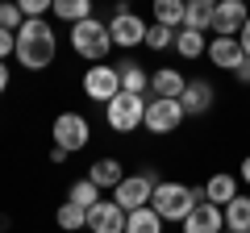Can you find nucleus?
I'll use <instances>...</instances> for the list:
<instances>
[{
    "mask_svg": "<svg viewBox=\"0 0 250 233\" xmlns=\"http://www.w3.org/2000/svg\"><path fill=\"white\" fill-rule=\"evenodd\" d=\"M92 9H96V0H54V17L75 25V21H88Z\"/></svg>",
    "mask_w": 250,
    "mask_h": 233,
    "instance_id": "nucleus-24",
    "label": "nucleus"
},
{
    "mask_svg": "<svg viewBox=\"0 0 250 233\" xmlns=\"http://www.w3.org/2000/svg\"><path fill=\"white\" fill-rule=\"evenodd\" d=\"M50 162H67V150L62 146H50Z\"/></svg>",
    "mask_w": 250,
    "mask_h": 233,
    "instance_id": "nucleus-33",
    "label": "nucleus"
},
{
    "mask_svg": "<svg viewBox=\"0 0 250 233\" xmlns=\"http://www.w3.org/2000/svg\"><path fill=\"white\" fill-rule=\"evenodd\" d=\"M125 208L117 200H100L88 208V233H125Z\"/></svg>",
    "mask_w": 250,
    "mask_h": 233,
    "instance_id": "nucleus-11",
    "label": "nucleus"
},
{
    "mask_svg": "<svg viewBox=\"0 0 250 233\" xmlns=\"http://www.w3.org/2000/svg\"><path fill=\"white\" fill-rule=\"evenodd\" d=\"M146 50H154V54H163V50H171L175 46V29H167V25H154L150 21V29H146Z\"/></svg>",
    "mask_w": 250,
    "mask_h": 233,
    "instance_id": "nucleus-27",
    "label": "nucleus"
},
{
    "mask_svg": "<svg viewBox=\"0 0 250 233\" xmlns=\"http://www.w3.org/2000/svg\"><path fill=\"white\" fill-rule=\"evenodd\" d=\"M205 4H221V0H205Z\"/></svg>",
    "mask_w": 250,
    "mask_h": 233,
    "instance_id": "nucleus-37",
    "label": "nucleus"
},
{
    "mask_svg": "<svg viewBox=\"0 0 250 233\" xmlns=\"http://www.w3.org/2000/svg\"><path fill=\"white\" fill-rule=\"evenodd\" d=\"M50 134H54V146H62L67 154H80L83 146L92 142V125H88L83 113H59L54 125H50Z\"/></svg>",
    "mask_w": 250,
    "mask_h": 233,
    "instance_id": "nucleus-5",
    "label": "nucleus"
},
{
    "mask_svg": "<svg viewBox=\"0 0 250 233\" xmlns=\"http://www.w3.org/2000/svg\"><path fill=\"white\" fill-rule=\"evenodd\" d=\"M188 88L184 71L179 67H159V71H150V96H163V100H179Z\"/></svg>",
    "mask_w": 250,
    "mask_h": 233,
    "instance_id": "nucleus-14",
    "label": "nucleus"
},
{
    "mask_svg": "<svg viewBox=\"0 0 250 233\" xmlns=\"http://www.w3.org/2000/svg\"><path fill=\"white\" fill-rule=\"evenodd\" d=\"M229 75H233V79H238V83H250V54H242V63L233 67Z\"/></svg>",
    "mask_w": 250,
    "mask_h": 233,
    "instance_id": "nucleus-31",
    "label": "nucleus"
},
{
    "mask_svg": "<svg viewBox=\"0 0 250 233\" xmlns=\"http://www.w3.org/2000/svg\"><path fill=\"white\" fill-rule=\"evenodd\" d=\"M17 50V34H9V29H0V63L9 58V54Z\"/></svg>",
    "mask_w": 250,
    "mask_h": 233,
    "instance_id": "nucleus-30",
    "label": "nucleus"
},
{
    "mask_svg": "<svg viewBox=\"0 0 250 233\" xmlns=\"http://www.w3.org/2000/svg\"><path fill=\"white\" fill-rule=\"evenodd\" d=\"M213 100H217V92H213V83H208V79H188L179 104H184L188 116H205L208 108H213Z\"/></svg>",
    "mask_w": 250,
    "mask_h": 233,
    "instance_id": "nucleus-13",
    "label": "nucleus"
},
{
    "mask_svg": "<svg viewBox=\"0 0 250 233\" xmlns=\"http://www.w3.org/2000/svg\"><path fill=\"white\" fill-rule=\"evenodd\" d=\"M54 54H59V34L50 29V21L46 17H25V25L17 29V50H13V58L25 71H46L54 63Z\"/></svg>",
    "mask_w": 250,
    "mask_h": 233,
    "instance_id": "nucleus-1",
    "label": "nucleus"
},
{
    "mask_svg": "<svg viewBox=\"0 0 250 233\" xmlns=\"http://www.w3.org/2000/svg\"><path fill=\"white\" fill-rule=\"evenodd\" d=\"M142 116H146V100L134 96V92H117L104 104V121H108L113 134H134V129H142Z\"/></svg>",
    "mask_w": 250,
    "mask_h": 233,
    "instance_id": "nucleus-4",
    "label": "nucleus"
},
{
    "mask_svg": "<svg viewBox=\"0 0 250 233\" xmlns=\"http://www.w3.org/2000/svg\"><path fill=\"white\" fill-rule=\"evenodd\" d=\"M67 200H75V204L92 208V204H100L104 196H100V188H96V183L88 179V175H83V179H75V183H71V192H67Z\"/></svg>",
    "mask_w": 250,
    "mask_h": 233,
    "instance_id": "nucleus-26",
    "label": "nucleus"
},
{
    "mask_svg": "<svg viewBox=\"0 0 250 233\" xmlns=\"http://www.w3.org/2000/svg\"><path fill=\"white\" fill-rule=\"evenodd\" d=\"M179 229H184V233H221V229H225V208H217V204H196Z\"/></svg>",
    "mask_w": 250,
    "mask_h": 233,
    "instance_id": "nucleus-12",
    "label": "nucleus"
},
{
    "mask_svg": "<svg viewBox=\"0 0 250 233\" xmlns=\"http://www.w3.org/2000/svg\"><path fill=\"white\" fill-rule=\"evenodd\" d=\"M221 233H233V229H221Z\"/></svg>",
    "mask_w": 250,
    "mask_h": 233,
    "instance_id": "nucleus-38",
    "label": "nucleus"
},
{
    "mask_svg": "<svg viewBox=\"0 0 250 233\" xmlns=\"http://www.w3.org/2000/svg\"><path fill=\"white\" fill-rule=\"evenodd\" d=\"M154 188H159V183H150L142 171H138V175H125V179L113 188V200L125 208V213H134V208H146V204H150Z\"/></svg>",
    "mask_w": 250,
    "mask_h": 233,
    "instance_id": "nucleus-10",
    "label": "nucleus"
},
{
    "mask_svg": "<svg viewBox=\"0 0 250 233\" xmlns=\"http://www.w3.org/2000/svg\"><path fill=\"white\" fill-rule=\"evenodd\" d=\"M17 9L25 17H46V13H54V0H17Z\"/></svg>",
    "mask_w": 250,
    "mask_h": 233,
    "instance_id": "nucleus-29",
    "label": "nucleus"
},
{
    "mask_svg": "<svg viewBox=\"0 0 250 233\" xmlns=\"http://www.w3.org/2000/svg\"><path fill=\"white\" fill-rule=\"evenodd\" d=\"M117 71H121V92H134V96H146L150 92V71H142L134 58H121Z\"/></svg>",
    "mask_w": 250,
    "mask_h": 233,
    "instance_id": "nucleus-17",
    "label": "nucleus"
},
{
    "mask_svg": "<svg viewBox=\"0 0 250 233\" xmlns=\"http://www.w3.org/2000/svg\"><path fill=\"white\" fill-rule=\"evenodd\" d=\"M246 21H250L246 0H221V4H213V34L217 38H238Z\"/></svg>",
    "mask_w": 250,
    "mask_h": 233,
    "instance_id": "nucleus-9",
    "label": "nucleus"
},
{
    "mask_svg": "<svg viewBox=\"0 0 250 233\" xmlns=\"http://www.w3.org/2000/svg\"><path fill=\"white\" fill-rule=\"evenodd\" d=\"M246 233H250V229H246Z\"/></svg>",
    "mask_w": 250,
    "mask_h": 233,
    "instance_id": "nucleus-40",
    "label": "nucleus"
},
{
    "mask_svg": "<svg viewBox=\"0 0 250 233\" xmlns=\"http://www.w3.org/2000/svg\"><path fill=\"white\" fill-rule=\"evenodd\" d=\"M163 225H167V221H163L150 204H146V208H134V213L125 216V233H163Z\"/></svg>",
    "mask_w": 250,
    "mask_h": 233,
    "instance_id": "nucleus-22",
    "label": "nucleus"
},
{
    "mask_svg": "<svg viewBox=\"0 0 250 233\" xmlns=\"http://www.w3.org/2000/svg\"><path fill=\"white\" fill-rule=\"evenodd\" d=\"M184 9H188V0H150L154 25H167V29H179V25H184Z\"/></svg>",
    "mask_w": 250,
    "mask_h": 233,
    "instance_id": "nucleus-18",
    "label": "nucleus"
},
{
    "mask_svg": "<svg viewBox=\"0 0 250 233\" xmlns=\"http://www.w3.org/2000/svg\"><path fill=\"white\" fill-rule=\"evenodd\" d=\"M242 183H246V188H250V154H246V158H242Z\"/></svg>",
    "mask_w": 250,
    "mask_h": 233,
    "instance_id": "nucleus-35",
    "label": "nucleus"
},
{
    "mask_svg": "<svg viewBox=\"0 0 250 233\" xmlns=\"http://www.w3.org/2000/svg\"><path fill=\"white\" fill-rule=\"evenodd\" d=\"M88 179L104 192V188H117V183L125 179V171H121V162H117V158H96L88 167Z\"/></svg>",
    "mask_w": 250,
    "mask_h": 233,
    "instance_id": "nucleus-19",
    "label": "nucleus"
},
{
    "mask_svg": "<svg viewBox=\"0 0 250 233\" xmlns=\"http://www.w3.org/2000/svg\"><path fill=\"white\" fill-rule=\"evenodd\" d=\"M80 88H83V96H88V100L108 104V100L121 92V71H117V63H96V67H88V71H83Z\"/></svg>",
    "mask_w": 250,
    "mask_h": 233,
    "instance_id": "nucleus-7",
    "label": "nucleus"
},
{
    "mask_svg": "<svg viewBox=\"0 0 250 233\" xmlns=\"http://www.w3.org/2000/svg\"><path fill=\"white\" fill-rule=\"evenodd\" d=\"M205 54H208V63H213V67L233 71V67L242 63V42H238V38H213Z\"/></svg>",
    "mask_w": 250,
    "mask_h": 233,
    "instance_id": "nucleus-15",
    "label": "nucleus"
},
{
    "mask_svg": "<svg viewBox=\"0 0 250 233\" xmlns=\"http://www.w3.org/2000/svg\"><path fill=\"white\" fill-rule=\"evenodd\" d=\"M225 229H233V233H246L250 229V196H233L229 204H225Z\"/></svg>",
    "mask_w": 250,
    "mask_h": 233,
    "instance_id": "nucleus-23",
    "label": "nucleus"
},
{
    "mask_svg": "<svg viewBox=\"0 0 250 233\" xmlns=\"http://www.w3.org/2000/svg\"><path fill=\"white\" fill-rule=\"evenodd\" d=\"M150 208L163 216V221L184 225L188 213L196 208V196H192V188H188V183H179V179H163L159 188H154V196H150Z\"/></svg>",
    "mask_w": 250,
    "mask_h": 233,
    "instance_id": "nucleus-3",
    "label": "nucleus"
},
{
    "mask_svg": "<svg viewBox=\"0 0 250 233\" xmlns=\"http://www.w3.org/2000/svg\"><path fill=\"white\" fill-rule=\"evenodd\" d=\"M233 196H238V179H233L229 171H217L213 179L205 183V200H208V204H217V208H225Z\"/></svg>",
    "mask_w": 250,
    "mask_h": 233,
    "instance_id": "nucleus-16",
    "label": "nucleus"
},
{
    "mask_svg": "<svg viewBox=\"0 0 250 233\" xmlns=\"http://www.w3.org/2000/svg\"><path fill=\"white\" fill-rule=\"evenodd\" d=\"M54 221H59L62 233H80V229H88V208L75 204V200H62L59 213H54Z\"/></svg>",
    "mask_w": 250,
    "mask_h": 233,
    "instance_id": "nucleus-20",
    "label": "nucleus"
},
{
    "mask_svg": "<svg viewBox=\"0 0 250 233\" xmlns=\"http://www.w3.org/2000/svg\"><path fill=\"white\" fill-rule=\"evenodd\" d=\"M71 50L88 63H104L108 50H113V34H108V21L88 17V21H75L71 25Z\"/></svg>",
    "mask_w": 250,
    "mask_h": 233,
    "instance_id": "nucleus-2",
    "label": "nucleus"
},
{
    "mask_svg": "<svg viewBox=\"0 0 250 233\" xmlns=\"http://www.w3.org/2000/svg\"><path fill=\"white\" fill-rule=\"evenodd\" d=\"M184 104L179 100H163V96H150L146 100V116H142V129L146 134H175L179 125H184Z\"/></svg>",
    "mask_w": 250,
    "mask_h": 233,
    "instance_id": "nucleus-6",
    "label": "nucleus"
},
{
    "mask_svg": "<svg viewBox=\"0 0 250 233\" xmlns=\"http://www.w3.org/2000/svg\"><path fill=\"white\" fill-rule=\"evenodd\" d=\"M205 50H208V42H205L200 29H188V25L175 29V54H179V58H200Z\"/></svg>",
    "mask_w": 250,
    "mask_h": 233,
    "instance_id": "nucleus-21",
    "label": "nucleus"
},
{
    "mask_svg": "<svg viewBox=\"0 0 250 233\" xmlns=\"http://www.w3.org/2000/svg\"><path fill=\"white\" fill-rule=\"evenodd\" d=\"M129 4H134V0H117V9H129Z\"/></svg>",
    "mask_w": 250,
    "mask_h": 233,
    "instance_id": "nucleus-36",
    "label": "nucleus"
},
{
    "mask_svg": "<svg viewBox=\"0 0 250 233\" xmlns=\"http://www.w3.org/2000/svg\"><path fill=\"white\" fill-rule=\"evenodd\" d=\"M21 25H25V13L17 9V0H0V29H9V34H17Z\"/></svg>",
    "mask_w": 250,
    "mask_h": 233,
    "instance_id": "nucleus-28",
    "label": "nucleus"
},
{
    "mask_svg": "<svg viewBox=\"0 0 250 233\" xmlns=\"http://www.w3.org/2000/svg\"><path fill=\"white\" fill-rule=\"evenodd\" d=\"M4 92H9V67L0 63V96H4Z\"/></svg>",
    "mask_w": 250,
    "mask_h": 233,
    "instance_id": "nucleus-34",
    "label": "nucleus"
},
{
    "mask_svg": "<svg viewBox=\"0 0 250 233\" xmlns=\"http://www.w3.org/2000/svg\"><path fill=\"white\" fill-rule=\"evenodd\" d=\"M246 4H250V0H246Z\"/></svg>",
    "mask_w": 250,
    "mask_h": 233,
    "instance_id": "nucleus-39",
    "label": "nucleus"
},
{
    "mask_svg": "<svg viewBox=\"0 0 250 233\" xmlns=\"http://www.w3.org/2000/svg\"><path fill=\"white\" fill-rule=\"evenodd\" d=\"M238 42H242V54H250V21L242 25V34H238Z\"/></svg>",
    "mask_w": 250,
    "mask_h": 233,
    "instance_id": "nucleus-32",
    "label": "nucleus"
},
{
    "mask_svg": "<svg viewBox=\"0 0 250 233\" xmlns=\"http://www.w3.org/2000/svg\"><path fill=\"white\" fill-rule=\"evenodd\" d=\"M146 29H150V21H142L138 13H129V9H117L113 17H108V34H113L117 50H134V46H142L146 42Z\"/></svg>",
    "mask_w": 250,
    "mask_h": 233,
    "instance_id": "nucleus-8",
    "label": "nucleus"
},
{
    "mask_svg": "<svg viewBox=\"0 0 250 233\" xmlns=\"http://www.w3.org/2000/svg\"><path fill=\"white\" fill-rule=\"evenodd\" d=\"M184 25L188 29H213V4H205V0H188V9H184Z\"/></svg>",
    "mask_w": 250,
    "mask_h": 233,
    "instance_id": "nucleus-25",
    "label": "nucleus"
}]
</instances>
